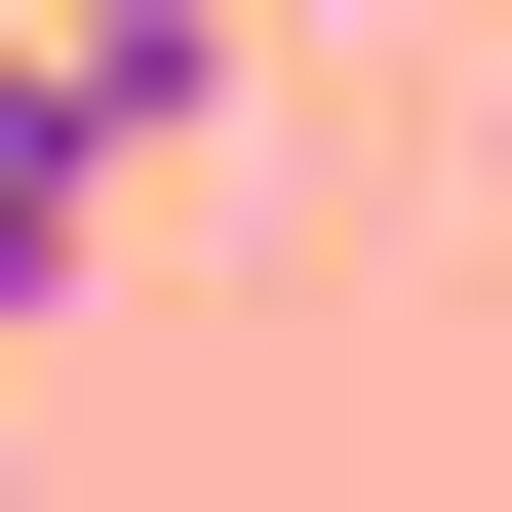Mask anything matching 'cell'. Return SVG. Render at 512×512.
Returning a JSON list of instances; mask_svg holds the SVG:
<instances>
[{"mask_svg": "<svg viewBox=\"0 0 512 512\" xmlns=\"http://www.w3.org/2000/svg\"><path fill=\"white\" fill-rule=\"evenodd\" d=\"M40 119H79V197L197 158V119H237V0H40Z\"/></svg>", "mask_w": 512, "mask_h": 512, "instance_id": "cell-1", "label": "cell"}, {"mask_svg": "<svg viewBox=\"0 0 512 512\" xmlns=\"http://www.w3.org/2000/svg\"><path fill=\"white\" fill-rule=\"evenodd\" d=\"M79 316V119H0V355Z\"/></svg>", "mask_w": 512, "mask_h": 512, "instance_id": "cell-2", "label": "cell"}, {"mask_svg": "<svg viewBox=\"0 0 512 512\" xmlns=\"http://www.w3.org/2000/svg\"><path fill=\"white\" fill-rule=\"evenodd\" d=\"M0 119H40V0H0Z\"/></svg>", "mask_w": 512, "mask_h": 512, "instance_id": "cell-3", "label": "cell"}, {"mask_svg": "<svg viewBox=\"0 0 512 512\" xmlns=\"http://www.w3.org/2000/svg\"><path fill=\"white\" fill-rule=\"evenodd\" d=\"M473 158H512V79H473Z\"/></svg>", "mask_w": 512, "mask_h": 512, "instance_id": "cell-4", "label": "cell"}]
</instances>
